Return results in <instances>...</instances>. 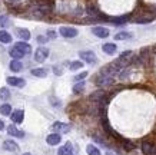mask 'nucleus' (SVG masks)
I'll return each instance as SVG.
<instances>
[{"mask_svg": "<svg viewBox=\"0 0 156 155\" xmlns=\"http://www.w3.org/2000/svg\"><path fill=\"white\" fill-rule=\"evenodd\" d=\"M79 56H80L82 61H85L86 63H90V65H93V63L98 62V57H96V55L92 50H82V52H79Z\"/></svg>", "mask_w": 156, "mask_h": 155, "instance_id": "obj_1", "label": "nucleus"}, {"mask_svg": "<svg viewBox=\"0 0 156 155\" xmlns=\"http://www.w3.org/2000/svg\"><path fill=\"white\" fill-rule=\"evenodd\" d=\"M115 82V78L113 76H105V75H98V78L95 79V83L100 88H105V86H109Z\"/></svg>", "mask_w": 156, "mask_h": 155, "instance_id": "obj_2", "label": "nucleus"}, {"mask_svg": "<svg viewBox=\"0 0 156 155\" xmlns=\"http://www.w3.org/2000/svg\"><path fill=\"white\" fill-rule=\"evenodd\" d=\"M59 33H60L63 38L72 39V38H76L79 32H77V29H76V28H70V26H63V28L59 29Z\"/></svg>", "mask_w": 156, "mask_h": 155, "instance_id": "obj_3", "label": "nucleus"}, {"mask_svg": "<svg viewBox=\"0 0 156 155\" xmlns=\"http://www.w3.org/2000/svg\"><path fill=\"white\" fill-rule=\"evenodd\" d=\"M48 57H49V49H46V47H39V49H36V53H34V61L36 62L42 63V62H44Z\"/></svg>", "mask_w": 156, "mask_h": 155, "instance_id": "obj_4", "label": "nucleus"}, {"mask_svg": "<svg viewBox=\"0 0 156 155\" xmlns=\"http://www.w3.org/2000/svg\"><path fill=\"white\" fill-rule=\"evenodd\" d=\"M92 33L95 35L96 38H100V39H105L109 36V30L103 26H95V28H92Z\"/></svg>", "mask_w": 156, "mask_h": 155, "instance_id": "obj_5", "label": "nucleus"}, {"mask_svg": "<svg viewBox=\"0 0 156 155\" xmlns=\"http://www.w3.org/2000/svg\"><path fill=\"white\" fill-rule=\"evenodd\" d=\"M52 129L59 132V134H67V132L70 131V125H67L65 122H55L52 125Z\"/></svg>", "mask_w": 156, "mask_h": 155, "instance_id": "obj_6", "label": "nucleus"}, {"mask_svg": "<svg viewBox=\"0 0 156 155\" xmlns=\"http://www.w3.org/2000/svg\"><path fill=\"white\" fill-rule=\"evenodd\" d=\"M140 149H142V152L145 155H153V154H156L155 146L152 145L151 142H147V141H143L142 144H140Z\"/></svg>", "mask_w": 156, "mask_h": 155, "instance_id": "obj_7", "label": "nucleus"}, {"mask_svg": "<svg viewBox=\"0 0 156 155\" xmlns=\"http://www.w3.org/2000/svg\"><path fill=\"white\" fill-rule=\"evenodd\" d=\"M3 149L9 151V152H17L19 151V145L14 141H12V139H7V141L3 142Z\"/></svg>", "mask_w": 156, "mask_h": 155, "instance_id": "obj_8", "label": "nucleus"}, {"mask_svg": "<svg viewBox=\"0 0 156 155\" xmlns=\"http://www.w3.org/2000/svg\"><path fill=\"white\" fill-rule=\"evenodd\" d=\"M23 115H24V112L22 109H16V111H13V113H10V119L14 124H20L23 121Z\"/></svg>", "mask_w": 156, "mask_h": 155, "instance_id": "obj_9", "label": "nucleus"}, {"mask_svg": "<svg viewBox=\"0 0 156 155\" xmlns=\"http://www.w3.org/2000/svg\"><path fill=\"white\" fill-rule=\"evenodd\" d=\"M6 82H7V85L14 86V88H22V86H24V83H26L24 79H22V78H7Z\"/></svg>", "mask_w": 156, "mask_h": 155, "instance_id": "obj_10", "label": "nucleus"}, {"mask_svg": "<svg viewBox=\"0 0 156 155\" xmlns=\"http://www.w3.org/2000/svg\"><path fill=\"white\" fill-rule=\"evenodd\" d=\"M72 154H73V145L70 142H67L63 146H60L59 151H57V155H72Z\"/></svg>", "mask_w": 156, "mask_h": 155, "instance_id": "obj_11", "label": "nucleus"}, {"mask_svg": "<svg viewBox=\"0 0 156 155\" xmlns=\"http://www.w3.org/2000/svg\"><path fill=\"white\" fill-rule=\"evenodd\" d=\"M16 35H17V38H20L22 40H24V42H27L29 39H30V32H29L27 29L17 28L16 29Z\"/></svg>", "mask_w": 156, "mask_h": 155, "instance_id": "obj_12", "label": "nucleus"}, {"mask_svg": "<svg viewBox=\"0 0 156 155\" xmlns=\"http://www.w3.org/2000/svg\"><path fill=\"white\" fill-rule=\"evenodd\" d=\"M7 134H9V135H12V136H16V138H23V136H24V132L20 131V129H17L14 125L7 127Z\"/></svg>", "mask_w": 156, "mask_h": 155, "instance_id": "obj_13", "label": "nucleus"}, {"mask_svg": "<svg viewBox=\"0 0 156 155\" xmlns=\"http://www.w3.org/2000/svg\"><path fill=\"white\" fill-rule=\"evenodd\" d=\"M102 50L105 53H108V55H115L116 50H118V46L115 43H105L103 46H102Z\"/></svg>", "mask_w": 156, "mask_h": 155, "instance_id": "obj_14", "label": "nucleus"}, {"mask_svg": "<svg viewBox=\"0 0 156 155\" xmlns=\"http://www.w3.org/2000/svg\"><path fill=\"white\" fill-rule=\"evenodd\" d=\"M60 141H62V136L59 134H50L46 138V142H48L49 145H57Z\"/></svg>", "mask_w": 156, "mask_h": 155, "instance_id": "obj_15", "label": "nucleus"}, {"mask_svg": "<svg viewBox=\"0 0 156 155\" xmlns=\"http://www.w3.org/2000/svg\"><path fill=\"white\" fill-rule=\"evenodd\" d=\"M14 46L17 47V49H20V50L23 52L24 55H29L30 52H32V47H30V45L29 43H26V42H17Z\"/></svg>", "mask_w": 156, "mask_h": 155, "instance_id": "obj_16", "label": "nucleus"}, {"mask_svg": "<svg viewBox=\"0 0 156 155\" xmlns=\"http://www.w3.org/2000/svg\"><path fill=\"white\" fill-rule=\"evenodd\" d=\"M9 55L13 57V59H17V61H19V59H22V57L24 56L23 52L20 50V49H17L16 46H13L12 49H10V50H9Z\"/></svg>", "mask_w": 156, "mask_h": 155, "instance_id": "obj_17", "label": "nucleus"}, {"mask_svg": "<svg viewBox=\"0 0 156 155\" xmlns=\"http://www.w3.org/2000/svg\"><path fill=\"white\" fill-rule=\"evenodd\" d=\"M10 71L12 72H20L22 71V68H23V65H22V62L17 61V59H13V61L10 62Z\"/></svg>", "mask_w": 156, "mask_h": 155, "instance_id": "obj_18", "label": "nucleus"}, {"mask_svg": "<svg viewBox=\"0 0 156 155\" xmlns=\"http://www.w3.org/2000/svg\"><path fill=\"white\" fill-rule=\"evenodd\" d=\"M133 35L129 32H119L115 35V40H126V39H130Z\"/></svg>", "mask_w": 156, "mask_h": 155, "instance_id": "obj_19", "label": "nucleus"}, {"mask_svg": "<svg viewBox=\"0 0 156 155\" xmlns=\"http://www.w3.org/2000/svg\"><path fill=\"white\" fill-rule=\"evenodd\" d=\"M0 42L2 43H10L12 42L10 33H7L6 30H0Z\"/></svg>", "mask_w": 156, "mask_h": 155, "instance_id": "obj_20", "label": "nucleus"}, {"mask_svg": "<svg viewBox=\"0 0 156 155\" xmlns=\"http://www.w3.org/2000/svg\"><path fill=\"white\" fill-rule=\"evenodd\" d=\"M32 75L37 76V78H44V76H48V71H46V69H42V68L32 69Z\"/></svg>", "mask_w": 156, "mask_h": 155, "instance_id": "obj_21", "label": "nucleus"}, {"mask_svg": "<svg viewBox=\"0 0 156 155\" xmlns=\"http://www.w3.org/2000/svg\"><path fill=\"white\" fill-rule=\"evenodd\" d=\"M0 113L5 115V116H10V113H12V106H10L9 103L2 105V106H0Z\"/></svg>", "mask_w": 156, "mask_h": 155, "instance_id": "obj_22", "label": "nucleus"}, {"mask_svg": "<svg viewBox=\"0 0 156 155\" xmlns=\"http://www.w3.org/2000/svg\"><path fill=\"white\" fill-rule=\"evenodd\" d=\"M86 152H87V155H102L99 148H96L95 145H87L86 146Z\"/></svg>", "mask_w": 156, "mask_h": 155, "instance_id": "obj_23", "label": "nucleus"}, {"mask_svg": "<svg viewBox=\"0 0 156 155\" xmlns=\"http://www.w3.org/2000/svg\"><path fill=\"white\" fill-rule=\"evenodd\" d=\"M103 98H105V92H103V90H98V92H95V94L90 95V99H92V101H98V102H100Z\"/></svg>", "mask_w": 156, "mask_h": 155, "instance_id": "obj_24", "label": "nucleus"}, {"mask_svg": "<svg viewBox=\"0 0 156 155\" xmlns=\"http://www.w3.org/2000/svg\"><path fill=\"white\" fill-rule=\"evenodd\" d=\"M82 66H83V62L82 61H75L69 65V69L70 71H77V69H82Z\"/></svg>", "mask_w": 156, "mask_h": 155, "instance_id": "obj_25", "label": "nucleus"}, {"mask_svg": "<svg viewBox=\"0 0 156 155\" xmlns=\"http://www.w3.org/2000/svg\"><path fill=\"white\" fill-rule=\"evenodd\" d=\"M0 99H2V101L10 99V92L7 88H2V89H0Z\"/></svg>", "mask_w": 156, "mask_h": 155, "instance_id": "obj_26", "label": "nucleus"}, {"mask_svg": "<svg viewBox=\"0 0 156 155\" xmlns=\"http://www.w3.org/2000/svg\"><path fill=\"white\" fill-rule=\"evenodd\" d=\"M85 89V82H77V83L73 86V94H80Z\"/></svg>", "mask_w": 156, "mask_h": 155, "instance_id": "obj_27", "label": "nucleus"}, {"mask_svg": "<svg viewBox=\"0 0 156 155\" xmlns=\"http://www.w3.org/2000/svg\"><path fill=\"white\" fill-rule=\"evenodd\" d=\"M122 142H123V146H125V148H126L128 151L135 149V145H133L130 141H128V139H122Z\"/></svg>", "mask_w": 156, "mask_h": 155, "instance_id": "obj_28", "label": "nucleus"}, {"mask_svg": "<svg viewBox=\"0 0 156 155\" xmlns=\"http://www.w3.org/2000/svg\"><path fill=\"white\" fill-rule=\"evenodd\" d=\"M152 20H153V17H137L136 20H135V22H136V23H151Z\"/></svg>", "mask_w": 156, "mask_h": 155, "instance_id": "obj_29", "label": "nucleus"}, {"mask_svg": "<svg viewBox=\"0 0 156 155\" xmlns=\"http://www.w3.org/2000/svg\"><path fill=\"white\" fill-rule=\"evenodd\" d=\"M86 76H87V72H82V73H79V75L75 76V80H76V82H82Z\"/></svg>", "mask_w": 156, "mask_h": 155, "instance_id": "obj_30", "label": "nucleus"}, {"mask_svg": "<svg viewBox=\"0 0 156 155\" xmlns=\"http://www.w3.org/2000/svg\"><path fill=\"white\" fill-rule=\"evenodd\" d=\"M9 24V20L6 16H0V26H7Z\"/></svg>", "mask_w": 156, "mask_h": 155, "instance_id": "obj_31", "label": "nucleus"}, {"mask_svg": "<svg viewBox=\"0 0 156 155\" xmlns=\"http://www.w3.org/2000/svg\"><path fill=\"white\" fill-rule=\"evenodd\" d=\"M37 42L39 43H46L48 42V38H46V36H37Z\"/></svg>", "mask_w": 156, "mask_h": 155, "instance_id": "obj_32", "label": "nucleus"}, {"mask_svg": "<svg viewBox=\"0 0 156 155\" xmlns=\"http://www.w3.org/2000/svg\"><path fill=\"white\" fill-rule=\"evenodd\" d=\"M48 36L50 39H55V38H56V33L53 32V30H49V32H48Z\"/></svg>", "mask_w": 156, "mask_h": 155, "instance_id": "obj_33", "label": "nucleus"}, {"mask_svg": "<svg viewBox=\"0 0 156 155\" xmlns=\"http://www.w3.org/2000/svg\"><path fill=\"white\" fill-rule=\"evenodd\" d=\"M53 71H55V73H56V75H62V69H59V68H56V66L53 68Z\"/></svg>", "mask_w": 156, "mask_h": 155, "instance_id": "obj_34", "label": "nucleus"}, {"mask_svg": "<svg viewBox=\"0 0 156 155\" xmlns=\"http://www.w3.org/2000/svg\"><path fill=\"white\" fill-rule=\"evenodd\" d=\"M3 128H5V122H3V121H2V119H0V131H2V129H3Z\"/></svg>", "mask_w": 156, "mask_h": 155, "instance_id": "obj_35", "label": "nucleus"}, {"mask_svg": "<svg viewBox=\"0 0 156 155\" xmlns=\"http://www.w3.org/2000/svg\"><path fill=\"white\" fill-rule=\"evenodd\" d=\"M10 2H13L14 5H19V0H10Z\"/></svg>", "mask_w": 156, "mask_h": 155, "instance_id": "obj_36", "label": "nucleus"}, {"mask_svg": "<svg viewBox=\"0 0 156 155\" xmlns=\"http://www.w3.org/2000/svg\"><path fill=\"white\" fill-rule=\"evenodd\" d=\"M106 155H116V154H113V152H108Z\"/></svg>", "mask_w": 156, "mask_h": 155, "instance_id": "obj_37", "label": "nucleus"}, {"mask_svg": "<svg viewBox=\"0 0 156 155\" xmlns=\"http://www.w3.org/2000/svg\"><path fill=\"white\" fill-rule=\"evenodd\" d=\"M23 155H32V154H29V152H26V154H23Z\"/></svg>", "mask_w": 156, "mask_h": 155, "instance_id": "obj_38", "label": "nucleus"}, {"mask_svg": "<svg viewBox=\"0 0 156 155\" xmlns=\"http://www.w3.org/2000/svg\"><path fill=\"white\" fill-rule=\"evenodd\" d=\"M153 155H156V154H153Z\"/></svg>", "mask_w": 156, "mask_h": 155, "instance_id": "obj_39", "label": "nucleus"}]
</instances>
